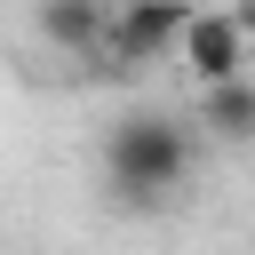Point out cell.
Returning a JSON list of instances; mask_svg holds the SVG:
<instances>
[{"mask_svg": "<svg viewBox=\"0 0 255 255\" xmlns=\"http://www.w3.org/2000/svg\"><path fill=\"white\" fill-rule=\"evenodd\" d=\"M191 128L207 143H255V72L247 80H223V88H199Z\"/></svg>", "mask_w": 255, "mask_h": 255, "instance_id": "obj_5", "label": "cell"}, {"mask_svg": "<svg viewBox=\"0 0 255 255\" xmlns=\"http://www.w3.org/2000/svg\"><path fill=\"white\" fill-rule=\"evenodd\" d=\"M231 16H239V32H247V40H255V0H239V8H231Z\"/></svg>", "mask_w": 255, "mask_h": 255, "instance_id": "obj_6", "label": "cell"}, {"mask_svg": "<svg viewBox=\"0 0 255 255\" xmlns=\"http://www.w3.org/2000/svg\"><path fill=\"white\" fill-rule=\"evenodd\" d=\"M175 64L191 72V88H223V80H247V32L231 8H191L183 40H175Z\"/></svg>", "mask_w": 255, "mask_h": 255, "instance_id": "obj_3", "label": "cell"}, {"mask_svg": "<svg viewBox=\"0 0 255 255\" xmlns=\"http://www.w3.org/2000/svg\"><path fill=\"white\" fill-rule=\"evenodd\" d=\"M191 175V128L167 112H120L104 128V191L120 207H167Z\"/></svg>", "mask_w": 255, "mask_h": 255, "instance_id": "obj_1", "label": "cell"}, {"mask_svg": "<svg viewBox=\"0 0 255 255\" xmlns=\"http://www.w3.org/2000/svg\"><path fill=\"white\" fill-rule=\"evenodd\" d=\"M183 24H191V0H112V24H104L96 64H104V72H120V80L159 72V64H175Z\"/></svg>", "mask_w": 255, "mask_h": 255, "instance_id": "obj_2", "label": "cell"}, {"mask_svg": "<svg viewBox=\"0 0 255 255\" xmlns=\"http://www.w3.org/2000/svg\"><path fill=\"white\" fill-rule=\"evenodd\" d=\"M104 24H112V0H32L40 48H56V56H72V64H96Z\"/></svg>", "mask_w": 255, "mask_h": 255, "instance_id": "obj_4", "label": "cell"}]
</instances>
